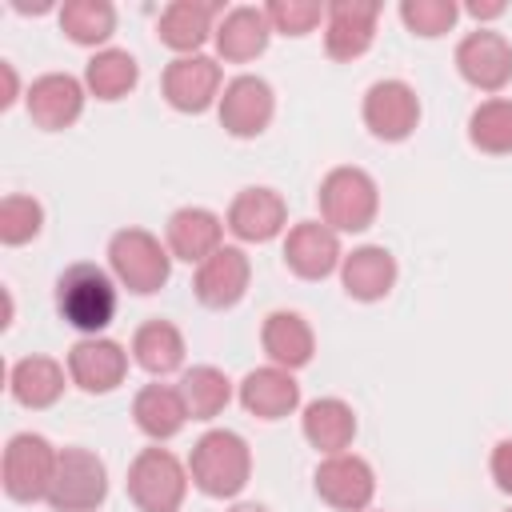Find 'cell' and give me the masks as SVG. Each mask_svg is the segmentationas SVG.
<instances>
[{
    "label": "cell",
    "mask_w": 512,
    "mask_h": 512,
    "mask_svg": "<svg viewBox=\"0 0 512 512\" xmlns=\"http://www.w3.org/2000/svg\"><path fill=\"white\" fill-rule=\"evenodd\" d=\"M188 476L204 496L216 500H232L244 492L248 476H252V452L244 444L240 432L232 428H212L192 444L188 456Z\"/></svg>",
    "instance_id": "6da1fadb"
},
{
    "label": "cell",
    "mask_w": 512,
    "mask_h": 512,
    "mask_svg": "<svg viewBox=\"0 0 512 512\" xmlns=\"http://www.w3.org/2000/svg\"><path fill=\"white\" fill-rule=\"evenodd\" d=\"M56 308L76 332L100 336L116 320V280L96 264H72L56 280Z\"/></svg>",
    "instance_id": "7a4b0ae2"
},
{
    "label": "cell",
    "mask_w": 512,
    "mask_h": 512,
    "mask_svg": "<svg viewBox=\"0 0 512 512\" xmlns=\"http://www.w3.org/2000/svg\"><path fill=\"white\" fill-rule=\"evenodd\" d=\"M320 220L336 232H364L380 212V188L364 168H332L316 192Z\"/></svg>",
    "instance_id": "3957f363"
},
{
    "label": "cell",
    "mask_w": 512,
    "mask_h": 512,
    "mask_svg": "<svg viewBox=\"0 0 512 512\" xmlns=\"http://www.w3.org/2000/svg\"><path fill=\"white\" fill-rule=\"evenodd\" d=\"M108 264H112L116 284H124L136 296H152L168 284L172 252L144 228H120L108 240Z\"/></svg>",
    "instance_id": "277c9868"
},
{
    "label": "cell",
    "mask_w": 512,
    "mask_h": 512,
    "mask_svg": "<svg viewBox=\"0 0 512 512\" xmlns=\"http://www.w3.org/2000/svg\"><path fill=\"white\" fill-rule=\"evenodd\" d=\"M188 468L168 452V448H144L128 464V496L140 512H180L184 492H188Z\"/></svg>",
    "instance_id": "5b68a950"
},
{
    "label": "cell",
    "mask_w": 512,
    "mask_h": 512,
    "mask_svg": "<svg viewBox=\"0 0 512 512\" xmlns=\"http://www.w3.org/2000/svg\"><path fill=\"white\" fill-rule=\"evenodd\" d=\"M56 456H60V448H52L40 432H16L4 444V468H0L4 492L20 504L48 500V488L56 476Z\"/></svg>",
    "instance_id": "8992f818"
},
{
    "label": "cell",
    "mask_w": 512,
    "mask_h": 512,
    "mask_svg": "<svg viewBox=\"0 0 512 512\" xmlns=\"http://www.w3.org/2000/svg\"><path fill=\"white\" fill-rule=\"evenodd\" d=\"M108 496V468L96 452L72 444L56 456V476L48 488V504L56 512H96Z\"/></svg>",
    "instance_id": "52a82bcc"
},
{
    "label": "cell",
    "mask_w": 512,
    "mask_h": 512,
    "mask_svg": "<svg viewBox=\"0 0 512 512\" xmlns=\"http://www.w3.org/2000/svg\"><path fill=\"white\" fill-rule=\"evenodd\" d=\"M316 496L336 512H364L376 496V472L356 452H336L316 464Z\"/></svg>",
    "instance_id": "ba28073f"
},
{
    "label": "cell",
    "mask_w": 512,
    "mask_h": 512,
    "mask_svg": "<svg viewBox=\"0 0 512 512\" xmlns=\"http://www.w3.org/2000/svg\"><path fill=\"white\" fill-rule=\"evenodd\" d=\"M160 92L176 112H204L212 104H220V60L196 52V56H176L164 76H160Z\"/></svg>",
    "instance_id": "9c48e42d"
},
{
    "label": "cell",
    "mask_w": 512,
    "mask_h": 512,
    "mask_svg": "<svg viewBox=\"0 0 512 512\" xmlns=\"http://www.w3.org/2000/svg\"><path fill=\"white\" fill-rule=\"evenodd\" d=\"M364 124L376 140H408L412 128L420 124V96L404 80H376L364 92Z\"/></svg>",
    "instance_id": "30bf717a"
},
{
    "label": "cell",
    "mask_w": 512,
    "mask_h": 512,
    "mask_svg": "<svg viewBox=\"0 0 512 512\" xmlns=\"http://www.w3.org/2000/svg\"><path fill=\"white\" fill-rule=\"evenodd\" d=\"M216 108H220V124H224L228 136L252 140L272 124L276 96H272V84L264 76H236V80L224 84Z\"/></svg>",
    "instance_id": "8fae6325"
},
{
    "label": "cell",
    "mask_w": 512,
    "mask_h": 512,
    "mask_svg": "<svg viewBox=\"0 0 512 512\" xmlns=\"http://www.w3.org/2000/svg\"><path fill=\"white\" fill-rule=\"evenodd\" d=\"M456 72L480 88V92H500L512 80V44L496 28H476L456 44Z\"/></svg>",
    "instance_id": "7c38bea8"
},
{
    "label": "cell",
    "mask_w": 512,
    "mask_h": 512,
    "mask_svg": "<svg viewBox=\"0 0 512 512\" xmlns=\"http://www.w3.org/2000/svg\"><path fill=\"white\" fill-rule=\"evenodd\" d=\"M344 252H340V232L328 228L324 220H300L288 228L284 236V264L300 276V280H324L340 268Z\"/></svg>",
    "instance_id": "4fadbf2b"
},
{
    "label": "cell",
    "mask_w": 512,
    "mask_h": 512,
    "mask_svg": "<svg viewBox=\"0 0 512 512\" xmlns=\"http://www.w3.org/2000/svg\"><path fill=\"white\" fill-rule=\"evenodd\" d=\"M380 4L372 0H332L324 12V52L332 60H356L372 48Z\"/></svg>",
    "instance_id": "5bb4252c"
},
{
    "label": "cell",
    "mask_w": 512,
    "mask_h": 512,
    "mask_svg": "<svg viewBox=\"0 0 512 512\" xmlns=\"http://www.w3.org/2000/svg\"><path fill=\"white\" fill-rule=\"evenodd\" d=\"M224 228L248 244H264L288 228V204L276 188H240L228 204Z\"/></svg>",
    "instance_id": "9a60e30c"
},
{
    "label": "cell",
    "mask_w": 512,
    "mask_h": 512,
    "mask_svg": "<svg viewBox=\"0 0 512 512\" xmlns=\"http://www.w3.org/2000/svg\"><path fill=\"white\" fill-rule=\"evenodd\" d=\"M24 104H28V116H32L36 128L60 132V128L80 120V112H84V84L76 76H68V72H44V76H36L28 84Z\"/></svg>",
    "instance_id": "2e32d148"
},
{
    "label": "cell",
    "mask_w": 512,
    "mask_h": 512,
    "mask_svg": "<svg viewBox=\"0 0 512 512\" xmlns=\"http://www.w3.org/2000/svg\"><path fill=\"white\" fill-rule=\"evenodd\" d=\"M248 276H252V264L244 256V248H216L204 264H196V280H192V292L204 308H232L244 300L248 292Z\"/></svg>",
    "instance_id": "e0dca14e"
},
{
    "label": "cell",
    "mask_w": 512,
    "mask_h": 512,
    "mask_svg": "<svg viewBox=\"0 0 512 512\" xmlns=\"http://www.w3.org/2000/svg\"><path fill=\"white\" fill-rule=\"evenodd\" d=\"M128 352L108 336H84L68 352V380L84 392H112L124 384Z\"/></svg>",
    "instance_id": "ac0fdd59"
},
{
    "label": "cell",
    "mask_w": 512,
    "mask_h": 512,
    "mask_svg": "<svg viewBox=\"0 0 512 512\" xmlns=\"http://www.w3.org/2000/svg\"><path fill=\"white\" fill-rule=\"evenodd\" d=\"M216 16H224L220 4H204V0H172L160 12L156 36L164 48H172L176 56H196L200 44L208 36H216Z\"/></svg>",
    "instance_id": "d6986e66"
},
{
    "label": "cell",
    "mask_w": 512,
    "mask_h": 512,
    "mask_svg": "<svg viewBox=\"0 0 512 512\" xmlns=\"http://www.w3.org/2000/svg\"><path fill=\"white\" fill-rule=\"evenodd\" d=\"M240 404L244 412H252L256 420H284L288 412L300 408V384L288 368H276V364H264V368H252L244 380H240Z\"/></svg>",
    "instance_id": "ffe728a7"
},
{
    "label": "cell",
    "mask_w": 512,
    "mask_h": 512,
    "mask_svg": "<svg viewBox=\"0 0 512 512\" xmlns=\"http://www.w3.org/2000/svg\"><path fill=\"white\" fill-rule=\"evenodd\" d=\"M168 252L188 264H204L216 248H224V220L212 208H176L164 228Z\"/></svg>",
    "instance_id": "44dd1931"
},
{
    "label": "cell",
    "mask_w": 512,
    "mask_h": 512,
    "mask_svg": "<svg viewBox=\"0 0 512 512\" xmlns=\"http://www.w3.org/2000/svg\"><path fill=\"white\" fill-rule=\"evenodd\" d=\"M216 52L220 60H232V64H244V60H256L268 40H272V20L264 8L256 4H240V8H228L220 20H216Z\"/></svg>",
    "instance_id": "7402d4cb"
},
{
    "label": "cell",
    "mask_w": 512,
    "mask_h": 512,
    "mask_svg": "<svg viewBox=\"0 0 512 512\" xmlns=\"http://www.w3.org/2000/svg\"><path fill=\"white\" fill-rule=\"evenodd\" d=\"M340 280L352 300H364V304L384 300L396 284V256L380 244H364L340 260Z\"/></svg>",
    "instance_id": "603a6c76"
},
{
    "label": "cell",
    "mask_w": 512,
    "mask_h": 512,
    "mask_svg": "<svg viewBox=\"0 0 512 512\" xmlns=\"http://www.w3.org/2000/svg\"><path fill=\"white\" fill-rule=\"evenodd\" d=\"M260 344H264L268 360H272L276 368H288V372L304 368V364L312 360V352H316V336H312L308 320H304L300 312H284V308L264 316Z\"/></svg>",
    "instance_id": "cb8c5ba5"
},
{
    "label": "cell",
    "mask_w": 512,
    "mask_h": 512,
    "mask_svg": "<svg viewBox=\"0 0 512 512\" xmlns=\"http://www.w3.org/2000/svg\"><path fill=\"white\" fill-rule=\"evenodd\" d=\"M300 428H304V440L316 452L336 456V452H348L352 440H356V412L336 396H320V400L304 404Z\"/></svg>",
    "instance_id": "d4e9b609"
},
{
    "label": "cell",
    "mask_w": 512,
    "mask_h": 512,
    "mask_svg": "<svg viewBox=\"0 0 512 512\" xmlns=\"http://www.w3.org/2000/svg\"><path fill=\"white\" fill-rule=\"evenodd\" d=\"M132 420L136 428L148 436V440H172L192 416L184 408V396L180 388H168V384H144L132 400Z\"/></svg>",
    "instance_id": "484cf974"
},
{
    "label": "cell",
    "mask_w": 512,
    "mask_h": 512,
    "mask_svg": "<svg viewBox=\"0 0 512 512\" xmlns=\"http://www.w3.org/2000/svg\"><path fill=\"white\" fill-rule=\"evenodd\" d=\"M64 364H56L52 356H24L8 368V392L16 404L24 408H48L60 400L64 392Z\"/></svg>",
    "instance_id": "4316f807"
},
{
    "label": "cell",
    "mask_w": 512,
    "mask_h": 512,
    "mask_svg": "<svg viewBox=\"0 0 512 512\" xmlns=\"http://www.w3.org/2000/svg\"><path fill=\"white\" fill-rule=\"evenodd\" d=\"M132 360L152 372V376H168L184 364V336L172 320H148L136 328L132 336Z\"/></svg>",
    "instance_id": "83f0119b"
},
{
    "label": "cell",
    "mask_w": 512,
    "mask_h": 512,
    "mask_svg": "<svg viewBox=\"0 0 512 512\" xmlns=\"http://www.w3.org/2000/svg\"><path fill=\"white\" fill-rule=\"evenodd\" d=\"M140 80V64L124 48H100L84 68V88L96 100H124Z\"/></svg>",
    "instance_id": "f1b7e54d"
},
{
    "label": "cell",
    "mask_w": 512,
    "mask_h": 512,
    "mask_svg": "<svg viewBox=\"0 0 512 512\" xmlns=\"http://www.w3.org/2000/svg\"><path fill=\"white\" fill-rule=\"evenodd\" d=\"M180 396H184V408L192 420H212L228 408L232 400V380L212 368V364H196L180 376Z\"/></svg>",
    "instance_id": "f546056e"
},
{
    "label": "cell",
    "mask_w": 512,
    "mask_h": 512,
    "mask_svg": "<svg viewBox=\"0 0 512 512\" xmlns=\"http://www.w3.org/2000/svg\"><path fill=\"white\" fill-rule=\"evenodd\" d=\"M60 32L72 44L96 48L116 32V8L108 0H68L60 4Z\"/></svg>",
    "instance_id": "4dcf8cb0"
},
{
    "label": "cell",
    "mask_w": 512,
    "mask_h": 512,
    "mask_svg": "<svg viewBox=\"0 0 512 512\" xmlns=\"http://www.w3.org/2000/svg\"><path fill=\"white\" fill-rule=\"evenodd\" d=\"M468 140H472V148H480L488 156H508L512 152V100L492 96V100L476 104L468 116Z\"/></svg>",
    "instance_id": "1f68e13d"
},
{
    "label": "cell",
    "mask_w": 512,
    "mask_h": 512,
    "mask_svg": "<svg viewBox=\"0 0 512 512\" xmlns=\"http://www.w3.org/2000/svg\"><path fill=\"white\" fill-rule=\"evenodd\" d=\"M44 224V208L40 200L24 196V192H12L0 200V240L4 244H28Z\"/></svg>",
    "instance_id": "d6a6232c"
},
{
    "label": "cell",
    "mask_w": 512,
    "mask_h": 512,
    "mask_svg": "<svg viewBox=\"0 0 512 512\" xmlns=\"http://www.w3.org/2000/svg\"><path fill=\"white\" fill-rule=\"evenodd\" d=\"M400 20L408 24V32H416L424 40H436L460 20V8L452 0H404Z\"/></svg>",
    "instance_id": "836d02e7"
},
{
    "label": "cell",
    "mask_w": 512,
    "mask_h": 512,
    "mask_svg": "<svg viewBox=\"0 0 512 512\" xmlns=\"http://www.w3.org/2000/svg\"><path fill=\"white\" fill-rule=\"evenodd\" d=\"M268 20H272V32H284V36H308L320 20H324V4L320 0H272L264 4Z\"/></svg>",
    "instance_id": "e575fe53"
},
{
    "label": "cell",
    "mask_w": 512,
    "mask_h": 512,
    "mask_svg": "<svg viewBox=\"0 0 512 512\" xmlns=\"http://www.w3.org/2000/svg\"><path fill=\"white\" fill-rule=\"evenodd\" d=\"M492 480H496L500 492L512 496V440H500L492 448Z\"/></svg>",
    "instance_id": "d590c367"
},
{
    "label": "cell",
    "mask_w": 512,
    "mask_h": 512,
    "mask_svg": "<svg viewBox=\"0 0 512 512\" xmlns=\"http://www.w3.org/2000/svg\"><path fill=\"white\" fill-rule=\"evenodd\" d=\"M0 72H4V96H0V104L8 108V104L16 100V72H12V64H8V60L0 64Z\"/></svg>",
    "instance_id": "8d00e7d4"
},
{
    "label": "cell",
    "mask_w": 512,
    "mask_h": 512,
    "mask_svg": "<svg viewBox=\"0 0 512 512\" xmlns=\"http://www.w3.org/2000/svg\"><path fill=\"white\" fill-rule=\"evenodd\" d=\"M468 16H476V20H496V16H504V4H468Z\"/></svg>",
    "instance_id": "74e56055"
},
{
    "label": "cell",
    "mask_w": 512,
    "mask_h": 512,
    "mask_svg": "<svg viewBox=\"0 0 512 512\" xmlns=\"http://www.w3.org/2000/svg\"><path fill=\"white\" fill-rule=\"evenodd\" d=\"M224 512H268L264 504H232V508H224Z\"/></svg>",
    "instance_id": "f35d334b"
},
{
    "label": "cell",
    "mask_w": 512,
    "mask_h": 512,
    "mask_svg": "<svg viewBox=\"0 0 512 512\" xmlns=\"http://www.w3.org/2000/svg\"><path fill=\"white\" fill-rule=\"evenodd\" d=\"M508 512H512V508H508Z\"/></svg>",
    "instance_id": "ab89813d"
}]
</instances>
